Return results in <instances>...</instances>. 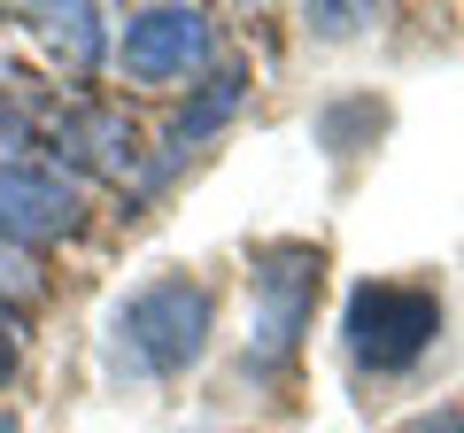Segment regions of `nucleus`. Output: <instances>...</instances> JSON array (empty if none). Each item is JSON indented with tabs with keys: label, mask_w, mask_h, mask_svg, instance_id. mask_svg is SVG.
<instances>
[{
	"label": "nucleus",
	"mask_w": 464,
	"mask_h": 433,
	"mask_svg": "<svg viewBox=\"0 0 464 433\" xmlns=\"http://www.w3.org/2000/svg\"><path fill=\"white\" fill-rule=\"evenodd\" d=\"M248 286H256V325H248V364L240 371L271 380V371H286L302 356L317 286H325V255L310 240H264L248 255Z\"/></svg>",
	"instance_id": "obj_3"
},
{
	"label": "nucleus",
	"mask_w": 464,
	"mask_h": 433,
	"mask_svg": "<svg viewBox=\"0 0 464 433\" xmlns=\"http://www.w3.org/2000/svg\"><path fill=\"white\" fill-rule=\"evenodd\" d=\"M54 170H101V178H124L132 170V124H124V109H109V101H78V109H63L54 117Z\"/></svg>",
	"instance_id": "obj_6"
},
{
	"label": "nucleus",
	"mask_w": 464,
	"mask_h": 433,
	"mask_svg": "<svg viewBox=\"0 0 464 433\" xmlns=\"http://www.w3.org/2000/svg\"><path fill=\"white\" fill-rule=\"evenodd\" d=\"M441 341V294L418 279H364L341 310V349L364 380H402Z\"/></svg>",
	"instance_id": "obj_2"
},
{
	"label": "nucleus",
	"mask_w": 464,
	"mask_h": 433,
	"mask_svg": "<svg viewBox=\"0 0 464 433\" xmlns=\"http://www.w3.org/2000/svg\"><path fill=\"white\" fill-rule=\"evenodd\" d=\"M78 216H85V194L70 170L54 163H24V155H8L0 163V248H54L63 233H78Z\"/></svg>",
	"instance_id": "obj_5"
},
{
	"label": "nucleus",
	"mask_w": 464,
	"mask_h": 433,
	"mask_svg": "<svg viewBox=\"0 0 464 433\" xmlns=\"http://www.w3.org/2000/svg\"><path fill=\"white\" fill-rule=\"evenodd\" d=\"M380 124H387V109L380 101H333V109H317V148L333 155V163H348V155H364L372 140H380Z\"/></svg>",
	"instance_id": "obj_8"
},
{
	"label": "nucleus",
	"mask_w": 464,
	"mask_h": 433,
	"mask_svg": "<svg viewBox=\"0 0 464 433\" xmlns=\"http://www.w3.org/2000/svg\"><path fill=\"white\" fill-rule=\"evenodd\" d=\"M16 356H24V325H16V310H0V387L16 380Z\"/></svg>",
	"instance_id": "obj_9"
},
{
	"label": "nucleus",
	"mask_w": 464,
	"mask_h": 433,
	"mask_svg": "<svg viewBox=\"0 0 464 433\" xmlns=\"http://www.w3.org/2000/svg\"><path fill=\"white\" fill-rule=\"evenodd\" d=\"M0 286H16V294H32V286H39V271L24 264L16 248H0Z\"/></svg>",
	"instance_id": "obj_10"
},
{
	"label": "nucleus",
	"mask_w": 464,
	"mask_h": 433,
	"mask_svg": "<svg viewBox=\"0 0 464 433\" xmlns=\"http://www.w3.org/2000/svg\"><path fill=\"white\" fill-rule=\"evenodd\" d=\"M310 24H317L325 39H341V32H356V24H372V16H364V8H317Z\"/></svg>",
	"instance_id": "obj_11"
},
{
	"label": "nucleus",
	"mask_w": 464,
	"mask_h": 433,
	"mask_svg": "<svg viewBox=\"0 0 464 433\" xmlns=\"http://www.w3.org/2000/svg\"><path fill=\"white\" fill-rule=\"evenodd\" d=\"M209 54H217V24L201 8H140L116 32V78L140 93H163V85L194 78Z\"/></svg>",
	"instance_id": "obj_4"
},
{
	"label": "nucleus",
	"mask_w": 464,
	"mask_h": 433,
	"mask_svg": "<svg viewBox=\"0 0 464 433\" xmlns=\"http://www.w3.org/2000/svg\"><path fill=\"white\" fill-rule=\"evenodd\" d=\"M248 85H256L248 63H217L209 78L179 101V117H170V155H186V148H201L209 132H225V124L248 109Z\"/></svg>",
	"instance_id": "obj_7"
},
{
	"label": "nucleus",
	"mask_w": 464,
	"mask_h": 433,
	"mask_svg": "<svg viewBox=\"0 0 464 433\" xmlns=\"http://www.w3.org/2000/svg\"><path fill=\"white\" fill-rule=\"evenodd\" d=\"M402 433H464V410H418Z\"/></svg>",
	"instance_id": "obj_12"
},
{
	"label": "nucleus",
	"mask_w": 464,
	"mask_h": 433,
	"mask_svg": "<svg viewBox=\"0 0 464 433\" xmlns=\"http://www.w3.org/2000/svg\"><path fill=\"white\" fill-rule=\"evenodd\" d=\"M217 333V294L186 271H163V279L132 286V294L109 310V371L116 380H179Z\"/></svg>",
	"instance_id": "obj_1"
},
{
	"label": "nucleus",
	"mask_w": 464,
	"mask_h": 433,
	"mask_svg": "<svg viewBox=\"0 0 464 433\" xmlns=\"http://www.w3.org/2000/svg\"><path fill=\"white\" fill-rule=\"evenodd\" d=\"M0 433H16V418H0Z\"/></svg>",
	"instance_id": "obj_13"
}]
</instances>
